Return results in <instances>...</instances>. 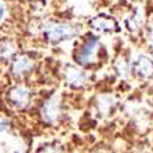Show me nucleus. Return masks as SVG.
<instances>
[{"label": "nucleus", "instance_id": "f03ea898", "mask_svg": "<svg viewBox=\"0 0 153 153\" xmlns=\"http://www.w3.org/2000/svg\"><path fill=\"white\" fill-rule=\"evenodd\" d=\"M6 103L14 111H26L32 103V91L25 84L8 85L4 93Z\"/></svg>", "mask_w": 153, "mask_h": 153}, {"label": "nucleus", "instance_id": "9b49d317", "mask_svg": "<svg viewBox=\"0 0 153 153\" xmlns=\"http://www.w3.org/2000/svg\"><path fill=\"white\" fill-rule=\"evenodd\" d=\"M8 127H10V123L7 120H4V119H0V134L7 131Z\"/></svg>", "mask_w": 153, "mask_h": 153}, {"label": "nucleus", "instance_id": "6e6552de", "mask_svg": "<svg viewBox=\"0 0 153 153\" xmlns=\"http://www.w3.org/2000/svg\"><path fill=\"white\" fill-rule=\"evenodd\" d=\"M17 55V46L10 37H1L0 39V61L1 62H10Z\"/></svg>", "mask_w": 153, "mask_h": 153}, {"label": "nucleus", "instance_id": "7ed1b4c3", "mask_svg": "<svg viewBox=\"0 0 153 153\" xmlns=\"http://www.w3.org/2000/svg\"><path fill=\"white\" fill-rule=\"evenodd\" d=\"M100 50V40L97 36H90L75 54V61L82 66H90L95 62L97 53Z\"/></svg>", "mask_w": 153, "mask_h": 153}, {"label": "nucleus", "instance_id": "f8f14e48", "mask_svg": "<svg viewBox=\"0 0 153 153\" xmlns=\"http://www.w3.org/2000/svg\"><path fill=\"white\" fill-rule=\"evenodd\" d=\"M148 39L153 43V21L150 22V25L148 26Z\"/></svg>", "mask_w": 153, "mask_h": 153}, {"label": "nucleus", "instance_id": "20e7f679", "mask_svg": "<svg viewBox=\"0 0 153 153\" xmlns=\"http://www.w3.org/2000/svg\"><path fill=\"white\" fill-rule=\"evenodd\" d=\"M35 69V61L32 57L26 54H19L15 55L10 61V75L15 80H22L28 75H30Z\"/></svg>", "mask_w": 153, "mask_h": 153}, {"label": "nucleus", "instance_id": "39448f33", "mask_svg": "<svg viewBox=\"0 0 153 153\" xmlns=\"http://www.w3.org/2000/svg\"><path fill=\"white\" fill-rule=\"evenodd\" d=\"M39 116L42 119L43 124L55 126L61 117V102L59 98L55 95L50 97L48 100L43 102L42 108L39 111Z\"/></svg>", "mask_w": 153, "mask_h": 153}, {"label": "nucleus", "instance_id": "f257e3e1", "mask_svg": "<svg viewBox=\"0 0 153 153\" xmlns=\"http://www.w3.org/2000/svg\"><path fill=\"white\" fill-rule=\"evenodd\" d=\"M42 33L48 42L61 43L76 37L80 33V28L79 25H73L65 21H47L42 26Z\"/></svg>", "mask_w": 153, "mask_h": 153}, {"label": "nucleus", "instance_id": "423d86ee", "mask_svg": "<svg viewBox=\"0 0 153 153\" xmlns=\"http://www.w3.org/2000/svg\"><path fill=\"white\" fill-rule=\"evenodd\" d=\"M65 80L73 88H82L83 85H85L88 82V75L82 69L71 66L65 72Z\"/></svg>", "mask_w": 153, "mask_h": 153}, {"label": "nucleus", "instance_id": "1a4fd4ad", "mask_svg": "<svg viewBox=\"0 0 153 153\" xmlns=\"http://www.w3.org/2000/svg\"><path fill=\"white\" fill-rule=\"evenodd\" d=\"M91 29L97 30V32H112L113 29H116V22L112 18L103 17V15H98L90 22Z\"/></svg>", "mask_w": 153, "mask_h": 153}, {"label": "nucleus", "instance_id": "0eeeda50", "mask_svg": "<svg viewBox=\"0 0 153 153\" xmlns=\"http://www.w3.org/2000/svg\"><path fill=\"white\" fill-rule=\"evenodd\" d=\"M132 71L138 77L149 79L153 75V61L148 57H141L134 62Z\"/></svg>", "mask_w": 153, "mask_h": 153}, {"label": "nucleus", "instance_id": "9d476101", "mask_svg": "<svg viewBox=\"0 0 153 153\" xmlns=\"http://www.w3.org/2000/svg\"><path fill=\"white\" fill-rule=\"evenodd\" d=\"M7 17V6L3 0H0V25L3 24V21Z\"/></svg>", "mask_w": 153, "mask_h": 153}]
</instances>
